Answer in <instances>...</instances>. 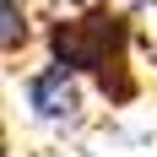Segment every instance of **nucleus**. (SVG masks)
Instances as JSON below:
<instances>
[{
	"instance_id": "nucleus-2",
	"label": "nucleus",
	"mask_w": 157,
	"mask_h": 157,
	"mask_svg": "<svg viewBox=\"0 0 157 157\" xmlns=\"http://www.w3.org/2000/svg\"><path fill=\"white\" fill-rule=\"evenodd\" d=\"M27 109L49 125H76L81 114V87H76V71L60 60H49L44 71H33L27 76Z\"/></svg>"
},
{
	"instance_id": "nucleus-3",
	"label": "nucleus",
	"mask_w": 157,
	"mask_h": 157,
	"mask_svg": "<svg viewBox=\"0 0 157 157\" xmlns=\"http://www.w3.org/2000/svg\"><path fill=\"white\" fill-rule=\"evenodd\" d=\"M0 16H6V60H16L22 54V44H27V11H22V0H0Z\"/></svg>"
},
{
	"instance_id": "nucleus-1",
	"label": "nucleus",
	"mask_w": 157,
	"mask_h": 157,
	"mask_svg": "<svg viewBox=\"0 0 157 157\" xmlns=\"http://www.w3.org/2000/svg\"><path fill=\"white\" fill-rule=\"evenodd\" d=\"M49 60L71 65L76 76H87L109 103H136L141 81L130 71V44H136V27H130L125 11H109V6H81L71 16H54L44 27Z\"/></svg>"
},
{
	"instance_id": "nucleus-4",
	"label": "nucleus",
	"mask_w": 157,
	"mask_h": 157,
	"mask_svg": "<svg viewBox=\"0 0 157 157\" xmlns=\"http://www.w3.org/2000/svg\"><path fill=\"white\" fill-rule=\"evenodd\" d=\"M114 6H125V11H141V6H152V0H114Z\"/></svg>"
}]
</instances>
